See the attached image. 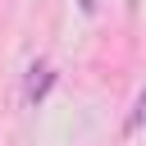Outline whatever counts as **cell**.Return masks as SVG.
<instances>
[{"label": "cell", "mask_w": 146, "mask_h": 146, "mask_svg": "<svg viewBox=\"0 0 146 146\" xmlns=\"http://www.w3.org/2000/svg\"><path fill=\"white\" fill-rule=\"evenodd\" d=\"M50 82H55V73H50L46 64H32V82H27V100L36 105V100H41V96L50 91Z\"/></svg>", "instance_id": "1"}]
</instances>
